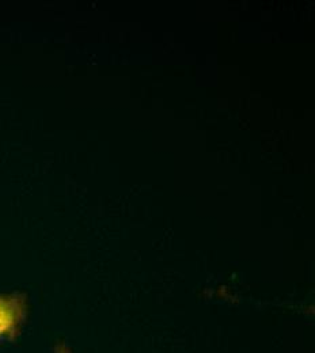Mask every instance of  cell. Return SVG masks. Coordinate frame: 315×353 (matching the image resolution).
I'll list each match as a JSON object with an SVG mask.
<instances>
[{"instance_id":"obj_1","label":"cell","mask_w":315,"mask_h":353,"mask_svg":"<svg viewBox=\"0 0 315 353\" xmlns=\"http://www.w3.org/2000/svg\"><path fill=\"white\" fill-rule=\"evenodd\" d=\"M28 318L26 296L18 292L0 294V344L19 337Z\"/></svg>"},{"instance_id":"obj_2","label":"cell","mask_w":315,"mask_h":353,"mask_svg":"<svg viewBox=\"0 0 315 353\" xmlns=\"http://www.w3.org/2000/svg\"><path fill=\"white\" fill-rule=\"evenodd\" d=\"M54 353H74L71 351V348L65 344H57L54 348Z\"/></svg>"}]
</instances>
